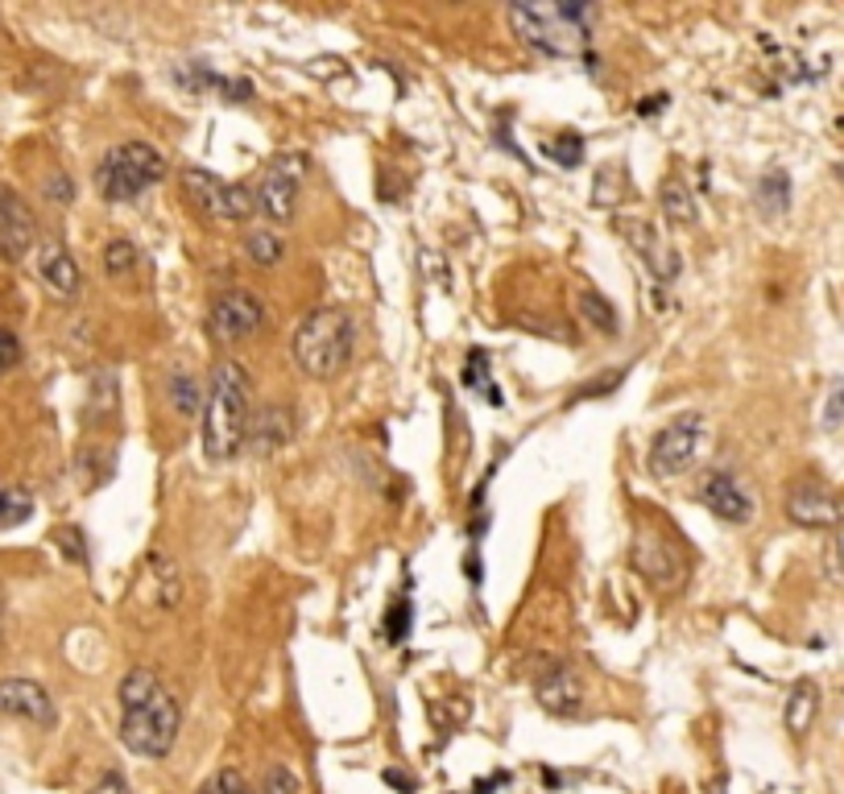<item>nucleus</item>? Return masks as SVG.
I'll list each match as a JSON object with an SVG mask.
<instances>
[{
    "label": "nucleus",
    "mask_w": 844,
    "mask_h": 794,
    "mask_svg": "<svg viewBox=\"0 0 844 794\" xmlns=\"http://www.w3.org/2000/svg\"><path fill=\"white\" fill-rule=\"evenodd\" d=\"M116 695H121V741H125V749L137 757L162 762L178 741V724H183L171 687L162 683L154 670L137 667L121 679Z\"/></svg>",
    "instance_id": "1"
},
{
    "label": "nucleus",
    "mask_w": 844,
    "mask_h": 794,
    "mask_svg": "<svg viewBox=\"0 0 844 794\" xmlns=\"http://www.w3.org/2000/svg\"><path fill=\"white\" fill-rule=\"evenodd\" d=\"M249 422H253V385L249 373L224 360L212 373V390L204 402V452L212 464H228L245 452L249 443Z\"/></svg>",
    "instance_id": "2"
},
{
    "label": "nucleus",
    "mask_w": 844,
    "mask_h": 794,
    "mask_svg": "<svg viewBox=\"0 0 844 794\" xmlns=\"http://www.w3.org/2000/svg\"><path fill=\"white\" fill-rule=\"evenodd\" d=\"M352 352H357V323L344 307H315L302 314L295 331V360L302 373L331 381L352 364Z\"/></svg>",
    "instance_id": "3"
},
{
    "label": "nucleus",
    "mask_w": 844,
    "mask_h": 794,
    "mask_svg": "<svg viewBox=\"0 0 844 794\" xmlns=\"http://www.w3.org/2000/svg\"><path fill=\"white\" fill-rule=\"evenodd\" d=\"M510 25L526 47L550 59H572L593 47V9L584 4H517Z\"/></svg>",
    "instance_id": "4"
},
{
    "label": "nucleus",
    "mask_w": 844,
    "mask_h": 794,
    "mask_svg": "<svg viewBox=\"0 0 844 794\" xmlns=\"http://www.w3.org/2000/svg\"><path fill=\"white\" fill-rule=\"evenodd\" d=\"M162 174H166V157L157 154L154 145L125 141V145H112L109 154L100 157L95 187H100V195L109 203H133L154 183H162Z\"/></svg>",
    "instance_id": "5"
},
{
    "label": "nucleus",
    "mask_w": 844,
    "mask_h": 794,
    "mask_svg": "<svg viewBox=\"0 0 844 794\" xmlns=\"http://www.w3.org/2000/svg\"><path fill=\"white\" fill-rule=\"evenodd\" d=\"M183 190H187V199L195 203L207 219H216V224H240V219H249L253 207H257V195H253L249 187L228 183V178H219V174L204 171V166H187V171H183Z\"/></svg>",
    "instance_id": "6"
},
{
    "label": "nucleus",
    "mask_w": 844,
    "mask_h": 794,
    "mask_svg": "<svg viewBox=\"0 0 844 794\" xmlns=\"http://www.w3.org/2000/svg\"><path fill=\"white\" fill-rule=\"evenodd\" d=\"M629 563L638 567V576L646 584H655L662 592H671L679 588L683 579H688V555L679 550L667 529H655V526H641L634 534V550H629Z\"/></svg>",
    "instance_id": "7"
},
{
    "label": "nucleus",
    "mask_w": 844,
    "mask_h": 794,
    "mask_svg": "<svg viewBox=\"0 0 844 794\" xmlns=\"http://www.w3.org/2000/svg\"><path fill=\"white\" fill-rule=\"evenodd\" d=\"M700 439H703V419L700 414H683L675 419L671 426H662L650 447V472L655 476H679L696 464L700 455Z\"/></svg>",
    "instance_id": "8"
},
{
    "label": "nucleus",
    "mask_w": 844,
    "mask_h": 794,
    "mask_svg": "<svg viewBox=\"0 0 844 794\" xmlns=\"http://www.w3.org/2000/svg\"><path fill=\"white\" fill-rule=\"evenodd\" d=\"M261 323H266V307H261V298L253 295V290H224V295H216L212 311H207V328L224 343L249 340Z\"/></svg>",
    "instance_id": "9"
},
{
    "label": "nucleus",
    "mask_w": 844,
    "mask_h": 794,
    "mask_svg": "<svg viewBox=\"0 0 844 794\" xmlns=\"http://www.w3.org/2000/svg\"><path fill=\"white\" fill-rule=\"evenodd\" d=\"M543 667L534 670V691H538V703L555 712V716H576L584 708V683L579 674L559 658H538Z\"/></svg>",
    "instance_id": "10"
},
{
    "label": "nucleus",
    "mask_w": 844,
    "mask_h": 794,
    "mask_svg": "<svg viewBox=\"0 0 844 794\" xmlns=\"http://www.w3.org/2000/svg\"><path fill=\"white\" fill-rule=\"evenodd\" d=\"M38 245V219H33L30 203L17 190L0 187V257L4 261H25Z\"/></svg>",
    "instance_id": "11"
},
{
    "label": "nucleus",
    "mask_w": 844,
    "mask_h": 794,
    "mask_svg": "<svg viewBox=\"0 0 844 794\" xmlns=\"http://www.w3.org/2000/svg\"><path fill=\"white\" fill-rule=\"evenodd\" d=\"M0 716L30 720L38 729H50L59 720V708L47 695V687L33 679H0Z\"/></svg>",
    "instance_id": "12"
},
{
    "label": "nucleus",
    "mask_w": 844,
    "mask_h": 794,
    "mask_svg": "<svg viewBox=\"0 0 844 794\" xmlns=\"http://www.w3.org/2000/svg\"><path fill=\"white\" fill-rule=\"evenodd\" d=\"M786 517H791L795 526H807V529L841 526L844 501L832 497L828 488H820V484H795V488L786 493Z\"/></svg>",
    "instance_id": "13"
},
{
    "label": "nucleus",
    "mask_w": 844,
    "mask_h": 794,
    "mask_svg": "<svg viewBox=\"0 0 844 794\" xmlns=\"http://www.w3.org/2000/svg\"><path fill=\"white\" fill-rule=\"evenodd\" d=\"M298 178H302L298 157H278V162H269L266 178H261V190H257V207H261L269 219H290L295 216V203H298Z\"/></svg>",
    "instance_id": "14"
},
{
    "label": "nucleus",
    "mask_w": 844,
    "mask_h": 794,
    "mask_svg": "<svg viewBox=\"0 0 844 794\" xmlns=\"http://www.w3.org/2000/svg\"><path fill=\"white\" fill-rule=\"evenodd\" d=\"M700 497L720 522H750L753 514V497L741 488L733 472H708L700 484Z\"/></svg>",
    "instance_id": "15"
},
{
    "label": "nucleus",
    "mask_w": 844,
    "mask_h": 794,
    "mask_svg": "<svg viewBox=\"0 0 844 794\" xmlns=\"http://www.w3.org/2000/svg\"><path fill=\"white\" fill-rule=\"evenodd\" d=\"M38 281L47 286L54 298H75L79 286H83V274H79L75 257L66 249L63 240H47L42 249H38Z\"/></svg>",
    "instance_id": "16"
},
{
    "label": "nucleus",
    "mask_w": 844,
    "mask_h": 794,
    "mask_svg": "<svg viewBox=\"0 0 844 794\" xmlns=\"http://www.w3.org/2000/svg\"><path fill=\"white\" fill-rule=\"evenodd\" d=\"M621 228H626L629 245H634V249L646 257L650 274H655L658 281H675V274H679V252L667 249V245H662V240L655 236V228H650V224H641V219H626Z\"/></svg>",
    "instance_id": "17"
},
{
    "label": "nucleus",
    "mask_w": 844,
    "mask_h": 794,
    "mask_svg": "<svg viewBox=\"0 0 844 794\" xmlns=\"http://www.w3.org/2000/svg\"><path fill=\"white\" fill-rule=\"evenodd\" d=\"M820 716V683L815 679H799L786 695V708H782V724L791 736H807V729Z\"/></svg>",
    "instance_id": "18"
},
{
    "label": "nucleus",
    "mask_w": 844,
    "mask_h": 794,
    "mask_svg": "<svg viewBox=\"0 0 844 794\" xmlns=\"http://www.w3.org/2000/svg\"><path fill=\"white\" fill-rule=\"evenodd\" d=\"M290 414L286 410H278V405H266L257 419L249 422V443H253V452H261L269 455L274 447H281L286 439H290Z\"/></svg>",
    "instance_id": "19"
},
{
    "label": "nucleus",
    "mask_w": 844,
    "mask_h": 794,
    "mask_svg": "<svg viewBox=\"0 0 844 794\" xmlns=\"http://www.w3.org/2000/svg\"><path fill=\"white\" fill-rule=\"evenodd\" d=\"M658 207H662V216L671 219L675 228H691V224H696V199H691V190L683 178H662V187H658Z\"/></svg>",
    "instance_id": "20"
},
{
    "label": "nucleus",
    "mask_w": 844,
    "mask_h": 794,
    "mask_svg": "<svg viewBox=\"0 0 844 794\" xmlns=\"http://www.w3.org/2000/svg\"><path fill=\"white\" fill-rule=\"evenodd\" d=\"M753 199H758V212L762 216H782L786 207H791V178H786V171H766L762 178H758V187H753Z\"/></svg>",
    "instance_id": "21"
},
{
    "label": "nucleus",
    "mask_w": 844,
    "mask_h": 794,
    "mask_svg": "<svg viewBox=\"0 0 844 794\" xmlns=\"http://www.w3.org/2000/svg\"><path fill=\"white\" fill-rule=\"evenodd\" d=\"M579 319H584L593 331H600V336H613V331H617V311H613V302L605 295H596V290H584V295H579Z\"/></svg>",
    "instance_id": "22"
},
{
    "label": "nucleus",
    "mask_w": 844,
    "mask_h": 794,
    "mask_svg": "<svg viewBox=\"0 0 844 794\" xmlns=\"http://www.w3.org/2000/svg\"><path fill=\"white\" fill-rule=\"evenodd\" d=\"M171 402L174 410L183 414V419H191V414H199L207 402V393H199V381L191 373H174L171 377Z\"/></svg>",
    "instance_id": "23"
},
{
    "label": "nucleus",
    "mask_w": 844,
    "mask_h": 794,
    "mask_svg": "<svg viewBox=\"0 0 844 794\" xmlns=\"http://www.w3.org/2000/svg\"><path fill=\"white\" fill-rule=\"evenodd\" d=\"M281 236L274 233V228H253V233H245V252H249V261L257 265H278L281 261Z\"/></svg>",
    "instance_id": "24"
},
{
    "label": "nucleus",
    "mask_w": 844,
    "mask_h": 794,
    "mask_svg": "<svg viewBox=\"0 0 844 794\" xmlns=\"http://www.w3.org/2000/svg\"><path fill=\"white\" fill-rule=\"evenodd\" d=\"M547 157L555 166H563V171H576L579 162H584V137L572 133V128H563V133H555L547 141Z\"/></svg>",
    "instance_id": "25"
},
{
    "label": "nucleus",
    "mask_w": 844,
    "mask_h": 794,
    "mask_svg": "<svg viewBox=\"0 0 844 794\" xmlns=\"http://www.w3.org/2000/svg\"><path fill=\"white\" fill-rule=\"evenodd\" d=\"M33 514V497L25 488H4L0 493V526H21Z\"/></svg>",
    "instance_id": "26"
},
{
    "label": "nucleus",
    "mask_w": 844,
    "mask_h": 794,
    "mask_svg": "<svg viewBox=\"0 0 844 794\" xmlns=\"http://www.w3.org/2000/svg\"><path fill=\"white\" fill-rule=\"evenodd\" d=\"M133 265H137L133 240H109V249H104V269H109L112 278H128Z\"/></svg>",
    "instance_id": "27"
},
{
    "label": "nucleus",
    "mask_w": 844,
    "mask_h": 794,
    "mask_svg": "<svg viewBox=\"0 0 844 794\" xmlns=\"http://www.w3.org/2000/svg\"><path fill=\"white\" fill-rule=\"evenodd\" d=\"M621 190H626V174H621V166H605V171L596 174L593 199L600 203V207H613V203L621 199Z\"/></svg>",
    "instance_id": "28"
},
{
    "label": "nucleus",
    "mask_w": 844,
    "mask_h": 794,
    "mask_svg": "<svg viewBox=\"0 0 844 794\" xmlns=\"http://www.w3.org/2000/svg\"><path fill=\"white\" fill-rule=\"evenodd\" d=\"M406 633H410V600L406 596H398L393 600V608L385 612V641H406Z\"/></svg>",
    "instance_id": "29"
},
{
    "label": "nucleus",
    "mask_w": 844,
    "mask_h": 794,
    "mask_svg": "<svg viewBox=\"0 0 844 794\" xmlns=\"http://www.w3.org/2000/svg\"><path fill=\"white\" fill-rule=\"evenodd\" d=\"M199 794H253V791H249V782H245L240 770H219V774L207 778V786Z\"/></svg>",
    "instance_id": "30"
},
{
    "label": "nucleus",
    "mask_w": 844,
    "mask_h": 794,
    "mask_svg": "<svg viewBox=\"0 0 844 794\" xmlns=\"http://www.w3.org/2000/svg\"><path fill=\"white\" fill-rule=\"evenodd\" d=\"M261 794H302V786H298V778L286 770V765H274L266 786H261Z\"/></svg>",
    "instance_id": "31"
},
{
    "label": "nucleus",
    "mask_w": 844,
    "mask_h": 794,
    "mask_svg": "<svg viewBox=\"0 0 844 794\" xmlns=\"http://www.w3.org/2000/svg\"><path fill=\"white\" fill-rule=\"evenodd\" d=\"M820 422H824V431H836V426L844 422V377L832 385L828 402H824V419Z\"/></svg>",
    "instance_id": "32"
},
{
    "label": "nucleus",
    "mask_w": 844,
    "mask_h": 794,
    "mask_svg": "<svg viewBox=\"0 0 844 794\" xmlns=\"http://www.w3.org/2000/svg\"><path fill=\"white\" fill-rule=\"evenodd\" d=\"M54 546H63V555L71 563H83L88 559V550H83V534H79L75 526H63L59 534H54Z\"/></svg>",
    "instance_id": "33"
},
{
    "label": "nucleus",
    "mask_w": 844,
    "mask_h": 794,
    "mask_svg": "<svg viewBox=\"0 0 844 794\" xmlns=\"http://www.w3.org/2000/svg\"><path fill=\"white\" fill-rule=\"evenodd\" d=\"M17 360H21V340L9 328H0V373L17 369Z\"/></svg>",
    "instance_id": "34"
},
{
    "label": "nucleus",
    "mask_w": 844,
    "mask_h": 794,
    "mask_svg": "<svg viewBox=\"0 0 844 794\" xmlns=\"http://www.w3.org/2000/svg\"><path fill=\"white\" fill-rule=\"evenodd\" d=\"M626 381V369H617V373H605V377H596L593 385H584V390L576 393V398H605L609 390H617Z\"/></svg>",
    "instance_id": "35"
},
{
    "label": "nucleus",
    "mask_w": 844,
    "mask_h": 794,
    "mask_svg": "<svg viewBox=\"0 0 844 794\" xmlns=\"http://www.w3.org/2000/svg\"><path fill=\"white\" fill-rule=\"evenodd\" d=\"M88 794H128V782H125V774H116V770H112V774H104V778L95 782Z\"/></svg>",
    "instance_id": "36"
},
{
    "label": "nucleus",
    "mask_w": 844,
    "mask_h": 794,
    "mask_svg": "<svg viewBox=\"0 0 844 794\" xmlns=\"http://www.w3.org/2000/svg\"><path fill=\"white\" fill-rule=\"evenodd\" d=\"M50 199H54V203H71V178H66V174L50 178Z\"/></svg>",
    "instance_id": "37"
},
{
    "label": "nucleus",
    "mask_w": 844,
    "mask_h": 794,
    "mask_svg": "<svg viewBox=\"0 0 844 794\" xmlns=\"http://www.w3.org/2000/svg\"><path fill=\"white\" fill-rule=\"evenodd\" d=\"M662 104H667V95H650V100L641 104V116H650V112H662Z\"/></svg>",
    "instance_id": "38"
},
{
    "label": "nucleus",
    "mask_w": 844,
    "mask_h": 794,
    "mask_svg": "<svg viewBox=\"0 0 844 794\" xmlns=\"http://www.w3.org/2000/svg\"><path fill=\"white\" fill-rule=\"evenodd\" d=\"M0 612H4V596H0Z\"/></svg>",
    "instance_id": "39"
}]
</instances>
